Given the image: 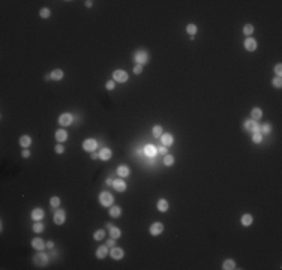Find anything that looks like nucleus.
Listing matches in <instances>:
<instances>
[{"instance_id": "1", "label": "nucleus", "mask_w": 282, "mask_h": 270, "mask_svg": "<svg viewBox=\"0 0 282 270\" xmlns=\"http://www.w3.org/2000/svg\"><path fill=\"white\" fill-rule=\"evenodd\" d=\"M99 202H101L104 207L113 206V195H111L110 192H101V195H99Z\"/></svg>"}, {"instance_id": "2", "label": "nucleus", "mask_w": 282, "mask_h": 270, "mask_svg": "<svg viewBox=\"0 0 282 270\" xmlns=\"http://www.w3.org/2000/svg\"><path fill=\"white\" fill-rule=\"evenodd\" d=\"M128 78H129L128 72H125L122 69H116L113 72V80L114 81H117V83H126Z\"/></svg>"}, {"instance_id": "3", "label": "nucleus", "mask_w": 282, "mask_h": 270, "mask_svg": "<svg viewBox=\"0 0 282 270\" xmlns=\"http://www.w3.org/2000/svg\"><path fill=\"white\" fill-rule=\"evenodd\" d=\"M33 263H35V266H38V267H45L47 263H48V257H47L45 254L39 252V254H36L33 257Z\"/></svg>"}, {"instance_id": "4", "label": "nucleus", "mask_w": 282, "mask_h": 270, "mask_svg": "<svg viewBox=\"0 0 282 270\" xmlns=\"http://www.w3.org/2000/svg\"><path fill=\"white\" fill-rule=\"evenodd\" d=\"M96 147H98V141L93 140V138H87V140L83 143V149H84L86 152H90V153L96 150Z\"/></svg>"}, {"instance_id": "5", "label": "nucleus", "mask_w": 282, "mask_h": 270, "mask_svg": "<svg viewBox=\"0 0 282 270\" xmlns=\"http://www.w3.org/2000/svg\"><path fill=\"white\" fill-rule=\"evenodd\" d=\"M65 219H66V215H65V212H63L62 209H57L56 213H54V218H53L54 224H56V225H62L63 222H65Z\"/></svg>"}, {"instance_id": "6", "label": "nucleus", "mask_w": 282, "mask_h": 270, "mask_svg": "<svg viewBox=\"0 0 282 270\" xmlns=\"http://www.w3.org/2000/svg\"><path fill=\"white\" fill-rule=\"evenodd\" d=\"M245 129L249 132H260V125L257 123V120H246L245 122Z\"/></svg>"}, {"instance_id": "7", "label": "nucleus", "mask_w": 282, "mask_h": 270, "mask_svg": "<svg viewBox=\"0 0 282 270\" xmlns=\"http://www.w3.org/2000/svg\"><path fill=\"white\" fill-rule=\"evenodd\" d=\"M134 59H135V63L137 65H144L147 63V53L146 51H137L135 54H134Z\"/></svg>"}, {"instance_id": "8", "label": "nucleus", "mask_w": 282, "mask_h": 270, "mask_svg": "<svg viewBox=\"0 0 282 270\" xmlns=\"http://www.w3.org/2000/svg\"><path fill=\"white\" fill-rule=\"evenodd\" d=\"M72 122H74V117H72V114H69V112H65V114H62V116L59 117V123L62 125V126H69Z\"/></svg>"}, {"instance_id": "9", "label": "nucleus", "mask_w": 282, "mask_h": 270, "mask_svg": "<svg viewBox=\"0 0 282 270\" xmlns=\"http://www.w3.org/2000/svg\"><path fill=\"white\" fill-rule=\"evenodd\" d=\"M164 231V224L162 222H155L150 225V234L152 236H159Z\"/></svg>"}, {"instance_id": "10", "label": "nucleus", "mask_w": 282, "mask_h": 270, "mask_svg": "<svg viewBox=\"0 0 282 270\" xmlns=\"http://www.w3.org/2000/svg\"><path fill=\"white\" fill-rule=\"evenodd\" d=\"M32 246H33L35 249H38V251H42V249H45L47 248V243L41 239V237H36V239L32 240Z\"/></svg>"}, {"instance_id": "11", "label": "nucleus", "mask_w": 282, "mask_h": 270, "mask_svg": "<svg viewBox=\"0 0 282 270\" xmlns=\"http://www.w3.org/2000/svg\"><path fill=\"white\" fill-rule=\"evenodd\" d=\"M113 186L117 192H125L126 191V183H125L122 179H116L113 180Z\"/></svg>"}, {"instance_id": "12", "label": "nucleus", "mask_w": 282, "mask_h": 270, "mask_svg": "<svg viewBox=\"0 0 282 270\" xmlns=\"http://www.w3.org/2000/svg\"><path fill=\"white\" fill-rule=\"evenodd\" d=\"M245 48H246L248 51H255V50H257V41L252 39V38L249 36L248 39H245Z\"/></svg>"}, {"instance_id": "13", "label": "nucleus", "mask_w": 282, "mask_h": 270, "mask_svg": "<svg viewBox=\"0 0 282 270\" xmlns=\"http://www.w3.org/2000/svg\"><path fill=\"white\" fill-rule=\"evenodd\" d=\"M173 135L171 134H162V137H161V143H162V146H165V147H168V146H171L173 144Z\"/></svg>"}, {"instance_id": "14", "label": "nucleus", "mask_w": 282, "mask_h": 270, "mask_svg": "<svg viewBox=\"0 0 282 270\" xmlns=\"http://www.w3.org/2000/svg\"><path fill=\"white\" fill-rule=\"evenodd\" d=\"M108 255V246L107 245H104V246H99L98 249H96V257L99 260H102V258H105Z\"/></svg>"}, {"instance_id": "15", "label": "nucleus", "mask_w": 282, "mask_h": 270, "mask_svg": "<svg viewBox=\"0 0 282 270\" xmlns=\"http://www.w3.org/2000/svg\"><path fill=\"white\" fill-rule=\"evenodd\" d=\"M44 215L45 213H44L42 209H33L30 216H32V219H35V221H41V219H44Z\"/></svg>"}, {"instance_id": "16", "label": "nucleus", "mask_w": 282, "mask_h": 270, "mask_svg": "<svg viewBox=\"0 0 282 270\" xmlns=\"http://www.w3.org/2000/svg\"><path fill=\"white\" fill-rule=\"evenodd\" d=\"M56 140L57 141H60V143L66 141V140H68V132H66L65 129H57L56 131Z\"/></svg>"}, {"instance_id": "17", "label": "nucleus", "mask_w": 282, "mask_h": 270, "mask_svg": "<svg viewBox=\"0 0 282 270\" xmlns=\"http://www.w3.org/2000/svg\"><path fill=\"white\" fill-rule=\"evenodd\" d=\"M111 155H113V152H111L108 147H104L101 152H99V159H102V161H108V159L111 158Z\"/></svg>"}, {"instance_id": "18", "label": "nucleus", "mask_w": 282, "mask_h": 270, "mask_svg": "<svg viewBox=\"0 0 282 270\" xmlns=\"http://www.w3.org/2000/svg\"><path fill=\"white\" fill-rule=\"evenodd\" d=\"M111 257H113L114 260H122L123 258V249L114 246L113 249H111Z\"/></svg>"}, {"instance_id": "19", "label": "nucleus", "mask_w": 282, "mask_h": 270, "mask_svg": "<svg viewBox=\"0 0 282 270\" xmlns=\"http://www.w3.org/2000/svg\"><path fill=\"white\" fill-rule=\"evenodd\" d=\"M261 117H263V111H261V108H258V107L252 108V111H251V119H252V120H260Z\"/></svg>"}, {"instance_id": "20", "label": "nucleus", "mask_w": 282, "mask_h": 270, "mask_svg": "<svg viewBox=\"0 0 282 270\" xmlns=\"http://www.w3.org/2000/svg\"><path fill=\"white\" fill-rule=\"evenodd\" d=\"M129 173H131V170L128 165H120L119 168H117V174L119 176H122V177H128L129 176Z\"/></svg>"}, {"instance_id": "21", "label": "nucleus", "mask_w": 282, "mask_h": 270, "mask_svg": "<svg viewBox=\"0 0 282 270\" xmlns=\"http://www.w3.org/2000/svg\"><path fill=\"white\" fill-rule=\"evenodd\" d=\"M120 215H122V209L119 206H111L110 207V216L111 218H119Z\"/></svg>"}, {"instance_id": "22", "label": "nucleus", "mask_w": 282, "mask_h": 270, "mask_svg": "<svg viewBox=\"0 0 282 270\" xmlns=\"http://www.w3.org/2000/svg\"><path fill=\"white\" fill-rule=\"evenodd\" d=\"M222 269H224V270H233V269H236V263H234V260H225V261L222 263Z\"/></svg>"}, {"instance_id": "23", "label": "nucleus", "mask_w": 282, "mask_h": 270, "mask_svg": "<svg viewBox=\"0 0 282 270\" xmlns=\"http://www.w3.org/2000/svg\"><path fill=\"white\" fill-rule=\"evenodd\" d=\"M144 153H146L149 158H155V155L158 153V150L155 149V146H150V144H149V146H146V149H144Z\"/></svg>"}, {"instance_id": "24", "label": "nucleus", "mask_w": 282, "mask_h": 270, "mask_svg": "<svg viewBox=\"0 0 282 270\" xmlns=\"http://www.w3.org/2000/svg\"><path fill=\"white\" fill-rule=\"evenodd\" d=\"M32 144V138L29 137V135H23L21 138H20V146L21 147H29Z\"/></svg>"}, {"instance_id": "25", "label": "nucleus", "mask_w": 282, "mask_h": 270, "mask_svg": "<svg viewBox=\"0 0 282 270\" xmlns=\"http://www.w3.org/2000/svg\"><path fill=\"white\" fill-rule=\"evenodd\" d=\"M152 134H153V137H156V138H161L162 137V134H164V129H162V126H153L152 128Z\"/></svg>"}, {"instance_id": "26", "label": "nucleus", "mask_w": 282, "mask_h": 270, "mask_svg": "<svg viewBox=\"0 0 282 270\" xmlns=\"http://www.w3.org/2000/svg\"><path fill=\"white\" fill-rule=\"evenodd\" d=\"M252 221H254L252 215L246 213V215H243V216H242V224L245 225V227H249V225L252 224Z\"/></svg>"}, {"instance_id": "27", "label": "nucleus", "mask_w": 282, "mask_h": 270, "mask_svg": "<svg viewBox=\"0 0 282 270\" xmlns=\"http://www.w3.org/2000/svg\"><path fill=\"white\" fill-rule=\"evenodd\" d=\"M158 210L159 212H167V210H168V201H167V200H159L158 201Z\"/></svg>"}, {"instance_id": "28", "label": "nucleus", "mask_w": 282, "mask_h": 270, "mask_svg": "<svg viewBox=\"0 0 282 270\" xmlns=\"http://www.w3.org/2000/svg\"><path fill=\"white\" fill-rule=\"evenodd\" d=\"M63 78V71L62 69H54L53 72H51V80H62Z\"/></svg>"}, {"instance_id": "29", "label": "nucleus", "mask_w": 282, "mask_h": 270, "mask_svg": "<svg viewBox=\"0 0 282 270\" xmlns=\"http://www.w3.org/2000/svg\"><path fill=\"white\" fill-rule=\"evenodd\" d=\"M45 230V225L42 224L41 221H36V224H33V231L35 233H42Z\"/></svg>"}, {"instance_id": "30", "label": "nucleus", "mask_w": 282, "mask_h": 270, "mask_svg": "<svg viewBox=\"0 0 282 270\" xmlns=\"http://www.w3.org/2000/svg\"><path fill=\"white\" fill-rule=\"evenodd\" d=\"M110 236H111L114 240H116V239H119V237L122 236V231H120L117 227H113V228L110 230Z\"/></svg>"}, {"instance_id": "31", "label": "nucleus", "mask_w": 282, "mask_h": 270, "mask_svg": "<svg viewBox=\"0 0 282 270\" xmlns=\"http://www.w3.org/2000/svg\"><path fill=\"white\" fill-rule=\"evenodd\" d=\"M243 33H245L249 38L251 35L254 33V26H252V24H246V26L243 27Z\"/></svg>"}, {"instance_id": "32", "label": "nucleus", "mask_w": 282, "mask_h": 270, "mask_svg": "<svg viewBox=\"0 0 282 270\" xmlns=\"http://www.w3.org/2000/svg\"><path fill=\"white\" fill-rule=\"evenodd\" d=\"M164 164H165L167 167L173 165V164H174V156H171V155H165V156H164Z\"/></svg>"}, {"instance_id": "33", "label": "nucleus", "mask_w": 282, "mask_h": 270, "mask_svg": "<svg viewBox=\"0 0 282 270\" xmlns=\"http://www.w3.org/2000/svg\"><path fill=\"white\" fill-rule=\"evenodd\" d=\"M104 237H105V231H104V230H98V231L93 234V239H95V240H98V242L102 240Z\"/></svg>"}, {"instance_id": "34", "label": "nucleus", "mask_w": 282, "mask_h": 270, "mask_svg": "<svg viewBox=\"0 0 282 270\" xmlns=\"http://www.w3.org/2000/svg\"><path fill=\"white\" fill-rule=\"evenodd\" d=\"M272 86H273V87H276V89H281V87H282V80H281V77H276V78L272 80Z\"/></svg>"}, {"instance_id": "35", "label": "nucleus", "mask_w": 282, "mask_h": 270, "mask_svg": "<svg viewBox=\"0 0 282 270\" xmlns=\"http://www.w3.org/2000/svg\"><path fill=\"white\" fill-rule=\"evenodd\" d=\"M186 32L191 35V36H194V35L197 33V26L195 24H188L186 26Z\"/></svg>"}, {"instance_id": "36", "label": "nucleus", "mask_w": 282, "mask_h": 270, "mask_svg": "<svg viewBox=\"0 0 282 270\" xmlns=\"http://www.w3.org/2000/svg\"><path fill=\"white\" fill-rule=\"evenodd\" d=\"M260 132H263V134H270V132H272V126L269 123L263 125V126L260 128Z\"/></svg>"}, {"instance_id": "37", "label": "nucleus", "mask_w": 282, "mask_h": 270, "mask_svg": "<svg viewBox=\"0 0 282 270\" xmlns=\"http://www.w3.org/2000/svg\"><path fill=\"white\" fill-rule=\"evenodd\" d=\"M252 141L254 143H261L263 141V135H261V132H254V135H252Z\"/></svg>"}, {"instance_id": "38", "label": "nucleus", "mask_w": 282, "mask_h": 270, "mask_svg": "<svg viewBox=\"0 0 282 270\" xmlns=\"http://www.w3.org/2000/svg\"><path fill=\"white\" fill-rule=\"evenodd\" d=\"M50 204H51V207H59V206H60V198H59V197H51Z\"/></svg>"}, {"instance_id": "39", "label": "nucleus", "mask_w": 282, "mask_h": 270, "mask_svg": "<svg viewBox=\"0 0 282 270\" xmlns=\"http://www.w3.org/2000/svg\"><path fill=\"white\" fill-rule=\"evenodd\" d=\"M50 14H51V11H50L48 8H42L41 12H39V15H41L42 18H48V17H50Z\"/></svg>"}, {"instance_id": "40", "label": "nucleus", "mask_w": 282, "mask_h": 270, "mask_svg": "<svg viewBox=\"0 0 282 270\" xmlns=\"http://www.w3.org/2000/svg\"><path fill=\"white\" fill-rule=\"evenodd\" d=\"M105 87H107V90H113L114 87H116V81H114V80H110V81H107Z\"/></svg>"}, {"instance_id": "41", "label": "nucleus", "mask_w": 282, "mask_h": 270, "mask_svg": "<svg viewBox=\"0 0 282 270\" xmlns=\"http://www.w3.org/2000/svg\"><path fill=\"white\" fill-rule=\"evenodd\" d=\"M141 72H143V66H141V65H135V66H134V74L140 75Z\"/></svg>"}, {"instance_id": "42", "label": "nucleus", "mask_w": 282, "mask_h": 270, "mask_svg": "<svg viewBox=\"0 0 282 270\" xmlns=\"http://www.w3.org/2000/svg\"><path fill=\"white\" fill-rule=\"evenodd\" d=\"M54 150H56V153L60 155V153H63V152H65V147L62 146V144H57V146L54 147Z\"/></svg>"}, {"instance_id": "43", "label": "nucleus", "mask_w": 282, "mask_h": 270, "mask_svg": "<svg viewBox=\"0 0 282 270\" xmlns=\"http://www.w3.org/2000/svg\"><path fill=\"white\" fill-rule=\"evenodd\" d=\"M275 74H276L278 77H281L282 75V66L281 65H276V66H275Z\"/></svg>"}, {"instance_id": "44", "label": "nucleus", "mask_w": 282, "mask_h": 270, "mask_svg": "<svg viewBox=\"0 0 282 270\" xmlns=\"http://www.w3.org/2000/svg\"><path fill=\"white\" fill-rule=\"evenodd\" d=\"M158 153H161V155H164V156H165V155H167V147L164 146V147H159L158 149Z\"/></svg>"}, {"instance_id": "45", "label": "nucleus", "mask_w": 282, "mask_h": 270, "mask_svg": "<svg viewBox=\"0 0 282 270\" xmlns=\"http://www.w3.org/2000/svg\"><path fill=\"white\" fill-rule=\"evenodd\" d=\"M105 245H107L108 248H114V239L113 237H111L110 240H107V243H105Z\"/></svg>"}, {"instance_id": "46", "label": "nucleus", "mask_w": 282, "mask_h": 270, "mask_svg": "<svg viewBox=\"0 0 282 270\" xmlns=\"http://www.w3.org/2000/svg\"><path fill=\"white\" fill-rule=\"evenodd\" d=\"M21 155H23V158H29L30 156V152H29L27 149H24L23 152H21Z\"/></svg>"}, {"instance_id": "47", "label": "nucleus", "mask_w": 282, "mask_h": 270, "mask_svg": "<svg viewBox=\"0 0 282 270\" xmlns=\"http://www.w3.org/2000/svg\"><path fill=\"white\" fill-rule=\"evenodd\" d=\"M92 159H99V153H96V152H92Z\"/></svg>"}, {"instance_id": "48", "label": "nucleus", "mask_w": 282, "mask_h": 270, "mask_svg": "<svg viewBox=\"0 0 282 270\" xmlns=\"http://www.w3.org/2000/svg\"><path fill=\"white\" fill-rule=\"evenodd\" d=\"M47 248H48V249H53V248H54V243H53V242H47Z\"/></svg>"}, {"instance_id": "49", "label": "nucleus", "mask_w": 282, "mask_h": 270, "mask_svg": "<svg viewBox=\"0 0 282 270\" xmlns=\"http://www.w3.org/2000/svg\"><path fill=\"white\" fill-rule=\"evenodd\" d=\"M92 5H93L92 0H87V2H86V6H87V8H92Z\"/></svg>"}, {"instance_id": "50", "label": "nucleus", "mask_w": 282, "mask_h": 270, "mask_svg": "<svg viewBox=\"0 0 282 270\" xmlns=\"http://www.w3.org/2000/svg\"><path fill=\"white\" fill-rule=\"evenodd\" d=\"M107 228H108V230H111V228H113V224H110V222H108V224H107Z\"/></svg>"}]
</instances>
